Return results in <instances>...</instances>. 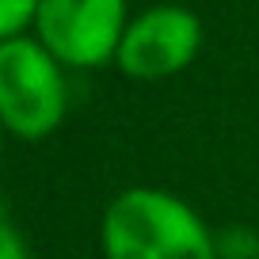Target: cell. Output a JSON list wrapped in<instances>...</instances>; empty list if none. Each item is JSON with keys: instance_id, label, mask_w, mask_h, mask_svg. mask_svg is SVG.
Listing matches in <instances>:
<instances>
[{"instance_id": "obj_1", "label": "cell", "mask_w": 259, "mask_h": 259, "mask_svg": "<svg viewBox=\"0 0 259 259\" xmlns=\"http://www.w3.org/2000/svg\"><path fill=\"white\" fill-rule=\"evenodd\" d=\"M103 259H218V236L160 187H130L103 210Z\"/></svg>"}, {"instance_id": "obj_2", "label": "cell", "mask_w": 259, "mask_h": 259, "mask_svg": "<svg viewBox=\"0 0 259 259\" xmlns=\"http://www.w3.org/2000/svg\"><path fill=\"white\" fill-rule=\"evenodd\" d=\"M69 111L65 65L38 38L0 42V126L19 141H46Z\"/></svg>"}, {"instance_id": "obj_3", "label": "cell", "mask_w": 259, "mask_h": 259, "mask_svg": "<svg viewBox=\"0 0 259 259\" xmlns=\"http://www.w3.org/2000/svg\"><path fill=\"white\" fill-rule=\"evenodd\" d=\"M126 23V0H38L34 38L65 69H99L114 61Z\"/></svg>"}, {"instance_id": "obj_4", "label": "cell", "mask_w": 259, "mask_h": 259, "mask_svg": "<svg viewBox=\"0 0 259 259\" xmlns=\"http://www.w3.org/2000/svg\"><path fill=\"white\" fill-rule=\"evenodd\" d=\"M202 50V19L179 4H153L126 23L114 65L130 80H168Z\"/></svg>"}, {"instance_id": "obj_5", "label": "cell", "mask_w": 259, "mask_h": 259, "mask_svg": "<svg viewBox=\"0 0 259 259\" xmlns=\"http://www.w3.org/2000/svg\"><path fill=\"white\" fill-rule=\"evenodd\" d=\"M34 12L38 0H0V42L27 34V27H34Z\"/></svg>"}, {"instance_id": "obj_6", "label": "cell", "mask_w": 259, "mask_h": 259, "mask_svg": "<svg viewBox=\"0 0 259 259\" xmlns=\"http://www.w3.org/2000/svg\"><path fill=\"white\" fill-rule=\"evenodd\" d=\"M218 259H259V240L248 229H229L218 236Z\"/></svg>"}, {"instance_id": "obj_7", "label": "cell", "mask_w": 259, "mask_h": 259, "mask_svg": "<svg viewBox=\"0 0 259 259\" xmlns=\"http://www.w3.org/2000/svg\"><path fill=\"white\" fill-rule=\"evenodd\" d=\"M0 259H31L23 233H19L8 221V213H4V202H0Z\"/></svg>"}, {"instance_id": "obj_8", "label": "cell", "mask_w": 259, "mask_h": 259, "mask_svg": "<svg viewBox=\"0 0 259 259\" xmlns=\"http://www.w3.org/2000/svg\"><path fill=\"white\" fill-rule=\"evenodd\" d=\"M4 134H8V130H4V126H0V153H4Z\"/></svg>"}]
</instances>
